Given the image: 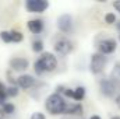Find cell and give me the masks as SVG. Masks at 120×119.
Wrapping results in <instances>:
<instances>
[{
  "label": "cell",
  "mask_w": 120,
  "mask_h": 119,
  "mask_svg": "<svg viewBox=\"0 0 120 119\" xmlns=\"http://www.w3.org/2000/svg\"><path fill=\"white\" fill-rule=\"evenodd\" d=\"M66 107H67V101L56 92L49 94L45 99V109L50 115H64Z\"/></svg>",
  "instance_id": "obj_1"
},
{
  "label": "cell",
  "mask_w": 120,
  "mask_h": 119,
  "mask_svg": "<svg viewBox=\"0 0 120 119\" xmlns=\"http://www.w3.org/2000/svg\"><path fill=\"white\" fill-rule=\"evenodd\" d=\"M110 119H120V115H113V116H110Z\"/></svg>",
  "instance_id": "obj_28"
},
{
  "label": "cell",
  "mask_w": 120,
  "mask_h": 119,
  "mask_svg": "<svg viewBox=\"0 0 120 119\" xmlns=\"http://www.w3.org/2000/svg\"><path fill=\"white\" fill-rule=\"evenodd\" d=\"M113 8L117 11L120 14V0H116V1H113Z\"/></svg>",
  "instance_id": "obj_24"
},
{
  "label": "cell",
  "mask_w": 120,
  "mask_h": 119,
  "mask_svg": "<svg viewBox=\"0 0 120 119\" xmlns=\"http://www.w3.org/2000/svg\"><path fill=\"white\" fill-rule=\"evenodd\" d=\"M38 60H39V63H41V66H42V69H43L45 73H52L57 67V59L50 52H42L41 58Z\"/></svg>",
  "instance_id": "obj_3"
},
{
  "label": "cell",
  "mask_w": 120,
  "mask_h": 119,
  "mask_svg": "<svg viewBox=\"0 0 120 119\" xmlns=\"http://www.w3.org/2000/svg\"><path fill=\"white\" fill-rule=\"evenodd\" d=\"M105 23L106 24H115L116 23V14L115 13H106L105 14Z\"/></svg>",
  "instance_id": "obj_20"
},
{
  "label": "cell",
  "mask_w": 120,
  "mask_h": 119,
  "mask_svg": "<svg viewBox=\"0 0 120 119\" xmlns=\"http://www.w3.org/2000/svg\"><path fill=\"white\" fill-rule=\"evenodd\" d=\"M49 8V1L46 0H27L25 10L32 14H42Z\"/></svg>",
  "instance_id": "obj_4"
},
{
  "label": "cell",
  "mask_w": 120,
  "mask_h": 119,
  "mask_svg": "<svg viewBox=\"0 0 120 119\" xmlns=\"http://www.w3.org/2000/svg\"><path fill=\"white\" fill-rule=\"evenodd\" d=\"M115 104H116V107L120 109V94L116 95V98H115Z\"/></svg>",
  "instance_id": "obj_25"
},
{
  "label": "cell",
  "mask_w": 120,
  "mask_h": 119,
  "mask_svg": "<svg viewBox=\"0 0 120 119\" xmlns=\"http://www.w3.org/2000/svg\"><path fill=\"white\" fill-rule=\"evenodd\" d=\"M115 27H116V30L120 32V20H116V23H115Z\"/></svg>",
  "instance_id": "obj_26"
},
{
  "label": "cell",
  "mask_w": 120,
  "mask_h": 119,
  "mask_svg": "<svg viewBox=\"0 0 120 119\" xmlns=\"http://www.w3.org/2000/svg\"><path fill=\"white\" fill-rule=\"evenodd\" d=\"M34 71L38 74V76H42L45 71H43V69H42V66H41V63H39V60L36 59L34 62Z\"/></svg>",
  "instance_id": "obj_21"
},
{
  "label": "cell",
  "mask_w": 120,
  "mask_h": 119,
  "mask_svg": "<svg viewBox=\"0 0 120 119\" xmlns=\"http://www.w3.org/2000/svg\"><path fill=\"white\" fill-rule=\"evenodd\" d=\"M18 94H20V88H18L15 84H11V86H8V87L6 88V95L10 97V98L18 97Z\"/></svg>",
  "instance_id": "obj_17"
},
{
  "label": "cell",
  "mask_w": 120,
  "mask_h": 119,
  "mask_svg": "<svg viewBox=\"0 0 120 119\" xmlns=\"http://www.w3.org/2000/svg\"><path fill=\"white\" fill-rule=\"evenodd\" d=\"M90 119H102V118H101L99 115H92V116H91Z\"/></svg>",
  "instance_id": "obj_27"
},
{
  "label": "cell",
  "mask_w": 120,
  "mask_h": 119,
  "mask_svg": "<svg viewBox=\"0 0 120 119\" xmlns=\"http://www.w3.org/2000/svg\"><path fill=\"white\" fill-rule=\"evenodd\" d=\"M116 90H117V84L110 79H102L99 81V91L105 97H113L116 94Z\"/></svg>",
  "instance_id": "obj_7"
},
{
  "label": "cell",
  "mask_w": 120,
  "mask_h": 119,
  "mask_svg": "<svg viewBox=\"0 0 120 119\" xmlns=\"http://www.w3.org/2000/svg\"><path fill=\"white\" fill-rule=\"evenodd\" d=\"M8 64H10L11 70H14V71H25V70L28 69V66H30V62H28L27 58L17 56V58L10 59Z\"/></svg>",
  "instance_id": "obj_9"
},
{
  "label": "cell",
  "mask_w": 120,
  "mask_h": 119,
  "mask_svg": "<svg viewBox=\"0 0 120 119\" xmlns=\"http://www.w3.org/2000/svg\"><path fill=\"white\" fill-rule=\"evenodd\" d=\"M0 39H1L4 44H11L10 31H0Z\"/></svg>",
  "instance_id": "obj_19"
},
{
  "label": "cell",
  "mask_w": 120,
  "mask_h": 119,
  "mask_svg": "<svg viewBox=\"0 0 120 119\" xmlns=\"http://www.w3.org/2000/svg\"><path fill=\"white\" fill-rule=\"evenodd\" d=\"M84 114V108L80 102H71L68 104L67 102V107H66V111H64V115H73V116H78V115H82Z\"/></svg>",
  "instance_id": "obj_11"
},
{
  "label": "cell",
  "mask_w": 120,
  "mask_h": 119,
  "mask_svg": "<svg viewBox=\"0 0 120 119\" xmlns=\"http://www.w3.org/2000/svg\"><path fill=\"white\" fill-rule=\"evenodd\" d=\"M106 56L101 55V53H92L90 59V71L92 74H101L103 70H105V66H106Z\"/></svg>",
  "instance_id": "obj_2"
},
{
  "label": "cell",
  "mask_w": 120,
  "mask_h": 119,
  "mask_svg": "<svg viewBox=\"0 0 120 119\" xmlns=\"http://www.w3.org/2000/svg\"><path fill=\"white\" fill-rule=\"evenodd\" d=\"M73 17L70 14H61L57 18V30L63 34H68L73 31Z\"/></svg>",
  "instance_id": "obj_8"
},
{
  "label": "cell",
  "mask_w": 120,
  "mask_h": 119,
  "mask_svg": "<svg viewBox=\"0 0 120 119\" xmlns=\"http://www.w3.org/2000/svg\"><path fill=\"white\" fill-rule=\"evenodd\" d=\"M116 48H117L116 39L108 38V39H103V41H101L98 44V53H101L103 56L105 55H110V53H113L116 51Z\"/></svg>",
  "instance_id": "obj_6"
},
{
  "label": "cell",
  "mask_w": 120,
  "mask_h": 119,
  "mask_svg": "<svg viewBox=\"0 0 120 119\" xmlns=\"http://www.w3.org/2000/svg\"><path fill=\"white\" fill-rule=\"evenodd\" d=\"M30 119H46V116H45V114H42V112H34V114L31 115Z\"/></svg>",
  "instance_id": "obj_23"
},
{
  "label": "cell",
  "mask_w": 120,
  "mask_h": 119,
  "mask_svg": "<svg viewBox=\"0 0 120 119\" xmlns=\"http://www.w3.org/2000/svg\"><path fill=\"white\" fill-rule=\"evenodd\" d=\"M43 48H45V45H43V42L42 41H34L32 42V51L35 52V53H42L43 52Z\"/></svg>",
  "instance_id": "obj_18"
},
{
  "label": "cell",
  "mask_w": 120,
  "mask_h": 119,
  "mask_svg": "<svg viewBox=\"0 0 120 119\" xmlns=\"http://www.w3.org/2000/svg\"><path fill=\"white\" fill-rule=\"evenodd\" d=\"M35 86V79L31 74H20L17 79V87L22 90H30Z\"/></svg>",
  "instance_id": "obj_10"
},
{
  "label": "cell",
  "mask_w": 120,
  "mask_h": 119,
  "mask_svg": "<svg viewBox=\"0 0 120 119\" xmlns=\"http://www.w3.org/2000/svg\"><path fill=\"white\" fill-rule=\"evenodd\" d=\"M53 48H55V52L59 53V55H61V56H66V55L71 53L73 49H74L73 42H71L70 39H67V38H60V39H57V41L55 42Z\"/></svg>",
  "instance_id": "obj_5"
},
{
  "label": "cell",
  "mask_w": 120,
  "mask_h": 119,
  "mask_svg": "<svg viewBox=\"0 0 120 119\" xmlns=\"http://www.w3.org/2000/svg\"><path fill=\"white\" fill-rule=\"evenodd\" d=\"M27 27H28V30H30L32 34H41V32L43 31L45 24H43V20L34 18V20H30V21L27 23Z\"/></svg>",
  "instance_id": "obj_12"
},
{
  "label": "cell",
  "mask_w": 120,
  "mask_h": 119,
  "mask_svg": "<svg viewBox=\"0 0 120 119\" xmlns=\"http://www.w3.org/2000/svg\"><path fill=\"white\" fill-rule=\"evenodd\" d=\"M119 41H120V34H119Z\"/></svg>",
  "instance_id": "obj_30"
},
{
  "label": "cell",
  "mask_w": 120,
  "mask_h": 119,
  "mask_svg": "<svg viewBox=\"0 0 120 119\" xmlns=\"http://www.w3.org/2000/svg\"><path fill=\"white\" fill-rule=\"evenodd\" d=\"M0 111L3 112V115H13V114L15 112V105L11 104V102H6V104L1 107Z\"/></svg>",
  "instance_id": "obj_16"
},
{
  "label": "cell",
  "mask_w": 120,
  "mask_h": 119,
  "mask_svg": "<svg viewBox=\"0 0 120 119\" xmlns=\"http://www.w3.org/2000/svg\"><path fill=\"white\" fill-rule=\"evenodd\" d=\"M85 92H87L85 87H82V86H78V87L73 88V97H71V98H73L74 101L80 102V101H82V99L85 98Z\"/></svg>",
  "instance_id": "obj_13"
},
{
  "label": "cell",
  "mask_w": 120,
  "mask_h": 119,
  "mask_svg": "<svg viewBox=\"0 0 120 119\" xmlns=\"http://www.w3.org/2000/svg\"><path fill=\"white\" fill-rule=\"evenodd\" d=\"M6 88H7V86H6L3 81H0V99H3V101H6V98H7V95H6Z\"/></svg>",
  "instance_id": "obj_22"
},
{
  "label": "cell",
  "mask_w": 120,
  "mask_h": 119,
  "mask_svg": "<svg viewBox=\"0 0 120 119\" xmlns=\"http://www.w3.org/2000/svg\"><path fill=\"white\" fill-rule=\"evenodd\" d=\"M10 38H11V42L14 44H20L24 41V35L21 31H15V30H11L10 31Z\"/></svg>",
  "instance_id": "obj_15"
},
{
  "label": "cell",
  "mask_w": 120,
  "mask_h": 119,
  "mask_svg": "<svg viewBox=\"0 0 120 119\" xmlns=\"http://www.w3.org/2000/svg\"><path fill=\"white\" fill-rule=\"evenodd\" d=\"M3 116H4V115H3V112L0 111V119H3Z\"/></svg>",
  "instance_id": "obj_29"
},
{
  "label": "cell",
  "mask_w": 120,
  "mask_h": 119,
  "mask_svg": "<svg viewBox=\"0 0 120 119\" xmlns=\"http://www.w3.org/2000/svg\"><path fill=\"white\" fill-rule=\"evenodd\" d=\"M110 80L115 81L116 84L120 83V62L115 63V66H113V69L110 71Z\"/></svg>",
  "instance_id": "obj_14"
}]
</instances>
